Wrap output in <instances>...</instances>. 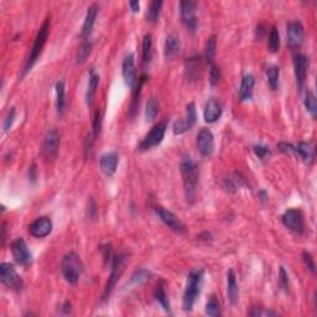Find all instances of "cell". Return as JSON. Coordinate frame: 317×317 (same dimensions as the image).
<instances>
[{
  "mask_svg": "<svg viewBox=\"0 0 317 317\" xmlns=\"http://www.w3.org/2000/svg\"><path fill=\"white\" fill-rule=\"evenodd\" d=\"M97 14H98V6H97L96 4L90 5L89 8H88L87 15H86L85 22H83L82 26V31H81V37H82L83 40H87V38L89 37L92 30H93Z\"/></svg>",
  "mask_w": 317,
  "mask_h": 317,
  "instance_id": "21",
  "label": "cell"
},
{
  "mask_svg": "<svg viewBox=\"0 0 317 317\" xmlns=\"http://www.w3.org/2000/svg\"><path fill=\"white\" fill-rule=\"evenodd\" d=\"M196 119H197L196 106H194V103L187 104L186 117H185V119H182V121L175 122V124H174V128H173L174 133H175L176 135L183 134L185 131L190 130V129L194 125V123H196Z\"/></svg>",
  "mask_w": 317,
  "mask_h": 317,
  "instance_id": "15",
  "label": "cell"
},
{
  "mask_svg": "<svg viewBox=\"0 0 317 317\" xmlns=\"http://www.w3.org/2000/svg\"><path fill=\"white\" fill-rule=\"evenodd\" d=\"M280 49V35L278 29L273 28L270 31V35H269V50L270 52L275 53V52L279 51Z\"/></svg>",
  "mask_w": 317,
  "mask_h": 317,
  "instance_id": "37",
  "label": "cell"
},
{
  "mask_svg": "<svg viewBox=\"0 0 317 317\" xmlns=\"http://www.w3.org/2000/svg\"><path fill=\"white\" fill-rule=\"evenodd\" d=\"M123 77L126 86L130 88H134L137 85V70H135L134 55L129 53L125 56L123 61Z\"/></svg>",
  "mask_w": 317,
  "mask_h": 317,
  "instance_id": "18",
  "label": "cell"
},
{
  "mask_svg": "<svg viewBox=\"0 0 317 317\" xmlns=\"http://www.w3.org/2000/svg\"><path fill=\"white\" fill-rule=\"evenodd\" d=\"M158 101H156V98L151 97V98L148 101V103H146V109H145L146 121L148 122L154 121L156 117V114H158Z\"/></svg>",
  "mask_w": 317,
  "mask_h": 317,
  "instance_id": "36",
  "label": "cell"
},
{
  "mask_svg": "<svg viewBox=\"0 0 317 317\" xmlns=\"http://www.w3.org/2000/svg\"><path fill=\"white\" fill-rule=\"evenodd\" d=\"M181 174L183 177V186H185L187 202H194V196H196L197 182H198V170L190 156L183 158L181 162Z\"/></svg>",
  "mask_w": 317,
  "mask_h": 317,
  "instance_id": "1",
  "label": "cell"
},
{
  "mask_svg": "<svg viewBox=\"0 0 317 317\" xmlns=\"http://www.w3.org/2000/svg\"><path fill=\"white\" fill-rule=\"evenodd\" d=\"M222 115V106L217 99L212 98L206 103L205 107V113H203V117H205L206 123H214L221 118Z\"/></svg>",
  "mask_w": 317,
  "mask_h": 317,
  "instance_id": "20",
  "label": "cell"
},
{
  "mask_svg": "<svg viewBox=\"0 0 317 317\" xmlns=\"http://www.w3.org/2000/svg\"><path fill=\"white\" fill-rule=\"evenodd\" d=\"M255 78L253 74H247L243 77L241 83V88H239V98L242 102L249 101L252 98L253 94V87H254Z\"/></svg>",
  "mask_w": 317,
  "mask_h": 317,
  "instance_id": "23",
  "label": "cell"
},
{
  "mask_svg": "<svg viewBox=\"0 0 317 317\" xmlns=\"http://www.w3.org/2000/svg\"><path fill=\"white\" fill-rule=\"evenodd\" d=\"M219 79H221V70L214 65H211L210 69V83L212 86L218 85Z\"/></svg>",
  "mask_w": 317,
  "mask_h": 317,
  "instance_id": "41",
  "label": "cell"
},
{
  "mask_svg": "<svg viewBox=\"0 0 317 317\" xmlns=\"http://www.w3.org/2000/svg\"><path fill=\"white\" fill-rule=\"evenodd\" d=\"M151 52H153V36L146 34L142 38V63L148 65L150 62Z\"/></svg>",
  "mask_w": 317,
  "mask_h": 317,
  "instance_id": "30",
  "label": "cell"
},
{
  "mask_svg": "<svg viewBox=\"0 0 317 317\" xmlns=\"http://www.w3.org/2000/svg\"><path fill=\"white\" fill-rule=\"evenodd\" d=\"M253 150H254L255 155L259 158H262V160H265V158H268L269 156H270V150H269V148L263 146V145H257V146L253 148Z\"/></svg>",
  "mask_w": 317,
  "mask_h": 317,
  "instance_id": "42",
  "label": "cell"
},
{
  "mask_svg": "<svg viewBox=\"0 0 317 317\" xmlns=\"http://www.w3.org/2000/svg\"><path fill=\"white\" fill-rule=\"evenodd\" d=\"M52 230V222L47 217H40L34 221L29 227V232L35 238H45Z\"/></svg>",
  "mask_w": 317,
  "mask_h": 317,
  "instance_id": "17",
  "label": "cell"
},
{
  "mask_svg": "<svg viewBox=\"0 0 317 317\" xmlns=\"http://www.w3.org/2000/svg\"><path fill=\"white\" fill-rule=\"evenodd\" d=\"M156 214L158 216V218L161 219L162 222L165 223L166 227H169L170 229L173 230V232L177 233V234H183V233L186 232V227H185V224L175 216V214L171 212V211H167L166 208L164 207H156Z\"/></svg>",
  "mask_w": 317,
  "mask_h": 317,
  "instance_id": "9",
  "label": "cell"
},
{
  "mask_svg": "<svg viewBox=\"0 0 317 317\" xmlns=\"http://www.w3.org/2000/svg\"><path fill=\"white\" fill-rule=\"evenodd\" d=\"M198 69H200V57H194L189 58L186 61V74L187 78L191 79V81H194L198 77Z\"/></svg>",
  "mask_w": 317,
  "mask_h": 317,
  "instance_id": "28",
  "label": "cell"
},
{
  "mask_svg": "<svg viewBox=\"0 0 317 317\" xmlns=\"http://www.w3.org/2000/svg\"><path fill=\"white\" fill-rule=\"evenodd\" d=\"M118 161H119V158H118V155L115 153H107L102 155L101 160H99L102 173L106 176L114 175L115 171H117Z\"/></svg>",
  "mask_w": 317,
  "mask_h": 317,
  "instance_id": "19",
  "label": "cell"
},
{
  "mask_svg": "<svg viewBox=\"0 0 317 317\" xmlns=\"http://www.w3.org/2000/svg\"><path fill=\"white\" fill-rule=\"evenodd\" d=\"M216 50H217V37L216 35H212L206 42L205 47V58L208 63L212 65L214 60V56H216Z\"/></svg>",
  "mask_w": 317,
  "mask_h": 317,
  "instance_id": "31",
  "label": "cell"
},
{
  "mask_svg": "<svg viewBox=\"0 0 317 317\" xmlns=\"http://www.w3.org/2000/svg\"><path fill=\"white\" fill-rule=\"evenodd\" d=\"M249 315L250 316H276L275 311H271V310H263L262 307H253L250 311H249Z\"/></svg>",
  "mask_w": 317,
  "mask_h": 317,
  "instance_id": "43",
  "label": "cell"
},
{
  "mask_svg": "<svg viewBox=\"0 0 317 317\" xmlns=\"http://www.w3.org/2000/svg\"><path fill=\"white\" fill-rule=\"evenodd\" d=\"M60 148V134L56 129H51L46 133L42 144V154L49 160H53L57 156Z\"/></svg>",
  "mask_w": 317,
  "mask_h": 317,
  "instance_id": "10",
  "label": "cell"
},
{
  "mask_svg": "<svg viewBox=\"0 0 317 317\" xmlns=\"http://www.w3.org/2000/svg\"><path fill=\"white\" fill-rule=\"evenodd\" d=\"M0 280L9 289L15 290V291L24 289V282H22L21 276L17 273L14 265L10 263H3L0 265Z\"/></svg>",
  "mask_w": 317,
  "mask_h": 317,
  "instance_id": "6",
  "label": "cell"
},
{
  "mask_svg": "<svg viewBox=\"0 0 317 317\" xmlns=\"http://www.w3.org/2000/svg\"><path fill=\"white\" fill-rule=\"evenodd\" d=\"M61 271L66 282L71 285H76L83 271V263L79 255L73 252L66 254L61 263Z\"/></svg>",
  "mask_w": 317,
  "mask_h": 317,
  "instance_id": "3",
  "label": "cell"
},
{
  "mask_svg": "<svg viewBox=\"0 0 317 317\" xmlns=\"http://www.w3.org/2000/svg\"><path fill=\"white\" fill-rule=\"evenodd\" d=\"M66 108V88L65 81H58L56 83V109L60 115L65 113Z\"/></svg>",
  "mask_w": 317,
  "mask_h": 317,
  "instance_id": "24",
  "label": "cell"
},
{
  "mask_svg": "<svg viewBox=\"0 0 317 317\" xmlns=\"http://www.w3.org/2000/svg\"><path fill=\"white\" fill-rule=\"evenodd\" d=\"M14 119H15V109L14 108H11V109L9 110L8 115H6L5 121H4V130L8 131L9 129L11 128V125H13V123H14Z\"/></svg>",
  "mask_w": 317,
  "mask_h": 317,
  "instance_id": "45",
  "label": "cell"
},
{
  "mask_svg": "<svg viewBox=\"0 0 317 317\" xmlns=\"http://www.w3.org/2000/svg\"><path fill=\"white\" fill-rule=\"evenodd\" d=\"M282 223L287 229L291 232L301 234L305 229V222H303L302 213L298 210H287L282 217Z\"/></svg>",
  "mask_w": 317,
  "mask_h": 317,
  "instance_id": "11",
  "label": "cell"
},
{
  "mask_svg": "<svg viewBox=\"0 0 317 317\" xmlns=\"http://www.w3.org/2000/svg\"><path fill=\"white\" fill-rule=\"evenodd\" d=\"M181 40L176 34H170L165 41V57L167 60H173L180 53Z\"/></svg>",
  "mask_w": 317,
  "mask_h": 317,
  "instance_id": "22",
  "label": "cell"
},
{
  "mask_svg": "<svg viewBox=\"0 0 317 317\" xmlns=\"http://www.w3.org/2000/svg\"><path fill=\"white\" fill-rule=\"evenodd\" d=\"M11 254L14 257L15 262L20 265L28 266L33 262V255L22 238H18L11 243Z\"/></svg>",
  "mask_w": 317,
  "mask_h": 317,
  "instance_id": "8",
  "label": "cell"
},
{
  "mask_svg": "<svg viewBox=\"0 0 317 317\" xmlns=\"http://www.w3.org/2000/svg\"><path fill=\"white\" fill-rule=\"evenodd\" d=\"M286 35H287V44L290 47L296 49L303 42L305 37V31L303 26L300 21H291L286 26Z\"/></svg>",
  "mask_w": 317,
  "mask_h": 317,
  "instance_id": "16",
  "label": "cell"
},
{
  "mask_svg": "<svg viewBox=\"0 0 317 317\" xmlns=\"http://www.w3.org/2000/svg\"><path fill=\"white\" fill-rule=\"evenodd\" d=\"M146 81V77L142 76L141 78L139 79V83L137 85L134 89V93H133V101H131L130 109H129V115L130 118H134L135 114L138 112V108H139V102H140V94H141V87L144 85V82Z\"/></svg>",
  "mask_w": 317,
  "mask_h": 317,
  "instance_id": "27",
  "label": "cell"
},
{
  "mask_svg": "<svg viewBox=\"0 0 317 317\" xmlns=\"http://www.w3.org/2000/svg\"><path fill=\"white\" fill-rule=\"evenodd\" d=\"M90 51H92V44L89 41H83V44L79 46L78 51H77L76 60L77 63H83L87 57L89 56Z\"/></svg>",
  "mask_w": 317,
  "mask_h": 317,
  "instance_id": "34",
  "label": "cell"
},
{
  "mask_svg": "<svg viewBox=\"0 0 317 317\" xmlns=\"http://www.w3.org/2000/svg\"><path fill=\"white\" fill-rule=\"evenodd\" d=\"M154 295H155L156 301H158V302L160 303V305H161L162 309H164L165 311H167V312L171 311V307H170L169 298H167V295H166V291H165V287L162 286L161 284H158V286H156L155 293H154Z\"/></svg>",
  "mask_w": 317,
  "mask_h": 317,
  "instance_id": "32",
  "label": "cell"
},
{
  "mask_svg": "<svg viewBox=\"0 0 317 317\" xmlns=\"http://www.w3.org/2000/svg\"><path fill=\"white\" fill-rule=\"evenodd\" d=\"M129 6L131 8L133 13H138L140 10V4L139 1H129Z\"/></svg>",
  "mask_w": 317,
  "mask_h": 317,
  "instance_id": "49",
  "label": "cell"
},
{
  "mask_svg": "<svg viewBox=\"0 0 317 317\" xmlns=\"http://www.w3.org/2000/svg\"><path fill=\"white\" fill-rule=\"evenodd\" d=\"M165 131H166V123H165V122H160V123H158L156 125H154L153 129L149 131L146 137L140 142V150H150V149L155 148V146L161 144L162 139H164L165 137Z\"/></svg>",
  "mask_w": 317,
  "mask_h": 317,
  "instance_id": "7",
  "label": "cell"
},
{
  "mask_svg": "<svg viewBox=\"0 0 317 317\" xmlns=\"http://www.w3.org/2000/svg\"><path fill=\"white\" fill-rule=\"evenodd\" d=\"M206 314L212 317L221 315V306H219V302L216 298L210 299V301L206 305Z\"/></svg>",
  "mask_w": 317,
  "mask_h": 317,
  "instance_id": "38",
  "label": "cell"
},
{
  "mask_svg": "<svg viewBox=\"0 0 317 317\" xmlns=\"http://www.w3.org/2000/svg\"><path fill=\"white\" fill-rule=\"evenodd\" d=\"M50 33V19H46L42 24V26L38 30L37 35H36L35 41H34L33 49L30 51V55H29L28 60L25 62L24 70H22V76L28 73L29 71H31V69L34 67V65L36 63V61L38 60L40 55H41L42 50H44L45 45H46L47 37H49Z\"/></svg>",
  "mask_w": 317,
  "mask_h": 317,
  "instance_id": "2",
  "label": "cell"
},
{
  "mask_svg": "<svg viewBox=\"0 0 317 317\" xmlns=\"http://www.w3.org/2000/svg\"><path fill=\"white\" fill-rule=\"evenodd\" d=\"M162 4L164 3H162V1H158V0L151 1L148 8V13H146V19H148L149 22L155 24V22L158 21V17H160V11H161Z\"/></svg>",
  "mask_w": 317,
  "mask_h": 317,
  "instance_id": "29",
  "label": "cell"
},
{
  "mask_svg": "<svg viewBox=\"0 0 317 317\" xmlns=\"http://www.w3.org/2000/svg\"><path fill=\"white\" fill-rule=\"evenodd\" d=\"M266 76H268V81L269 85L273 89H276L278 86H279V76H280V71L278 67H270L266 72Z\"/></svg>",
  "mask_w": 317,
  "mask_h": 317,
  "instance_id": "39",
  "label": "cell"
},
{
  "mask_svg": "<svg viewBox=\"0 0 317 317\" xmlns=\"http://www.w3.org/2000/svg\"><path fill=\"white\" fill-rule=\"evenodd\" d=\"M296 153H298L299 155L303 158V161H306V162H310L312 160V158H314V155H312L311 146H310L307 142H300V144L296 146Z\"/></svg>",
  "mask_w": 317,
  "mask_h": 317,
  "instance_id": "35",
  "label": "cell"
},
{
  "mask_svg": "<svg viewBox=\"0 0 317 317\" xmlns=\"http://www.w3.org/2000/svg\"><path fill=\"white\" fill-rule=\"evenodd\" d=\"M196 8L197 4L194 1H181L180 10H181V21L183 25L189 29L190 31L194 33L196 29L197 20H196Z\"/></svg>",
  "mask_w": 317,
  "mask_h": 317,
  "instance_id": "13",
  "label": "cell"
},
{
  "mask_svg": "<svg viewBox=\"0 0 317 317\" xmlns=\"http://www.w3.org/2000/svg\"><path fill=\"white\" fill-rule=\"evenodd\" d=\"M302 257H303V262H305V264H306L307 269H309L311 273H315V263H314V259H312L311 254L307 252H303Z\"/></svg>",
  "mask_w": 317,
  "mask_h": 317,
  "instance_id": "47",
  "label": "cell"
},
{
  "mask_svg": "<svg viewBox=\"0 0 317 317\" xmlns=\"http://www.w3.org/2000/svg\"><path fill=\"white\" fill-rule=\"evenodd\" d=\"M278 149H279L282 153L287 154V155H294V154H296V148L291 144H289V142H280V144L278 145Z\"/></svg>",
  "mask_w": 317,
  "mask_h": 317,
  "instance_id": "44",
  "label": "cell"
},
{
  "mask_svg": "<svg viewBox=\"0 0 317 317\" xmlns=\"http://www.w3.org/2000/svg\"><path fill=\"white\" fill-rule=\"evenodd\" d=\"M125 262H126V257L124 254H118L113 257V262H112V271H110L109 275V280H108L107 285L104 287L103 291V296H102V300L106 301L109 299L110 294L114 290L115 285H117L118 279H119V276L122 275L124 270V266H125Z\"/></svg>",
  "mask_w": 317,
  "mask_h": 317,
  "instance_id": "5",
  "label": "cell"
},
{
  "mask_svg": "<svg viewBox=\"0 0 317 317\" xmlns=\"http://www.w3.org/2000/svg\"><path fill=\"white\" fill-rule=\"evenodd\" d=\"M305 107H306L307 112H309L312 117H316V113H317L316 98H315L314 93L310 92V90L306 93V98H305Z\"/></svg>",
  "mask_w": 317,
  "mask_h": 317,
  "instance_id": "40",
  "label": "cell"
},
{
  "mask_svg": "<svg viewBox=\"0 0 317 317\" xmlns=\"http://www.w3.org/2000/svg\"><path fill=\"white\" fill-rule=\"evenodd\" d=\"M289 276H287L286 271L284 270V268H280V278H279V282H280V285L282 286V289H286L287 286H289V279H287Z\"/></svg>",
  "mask_w": 317,
  "mask_h": 317,
  "instance_id": "48",
  "label": "cell"
},
{
  "mask_svg": "<svg viewBox=\"0 0 317 317\" xmlns=\"http://www.w3.org/2000/svg\"><path fill=\"white\" fill-rule=\"evenodd\" d=\"M203 280V271L196 270L191 271L187 278V284L185 293H183V300H182V307L185 311H191L194 307V303L196 301L197 296L200 295L201 285H202Z\"/></svg>",
  "mask_w": 317,
  "mask_h": 317,
  "instance_id": "4",
  "label": "cell"
},
{
  "mask_svg": "<svg viewBox=\"0 0 317 317\" xmlns=\"http://www.w3.org/2000/svg\"><path fill=\"white\" fill-rule=\"evenodd\" d=\"M99 83V76L94 71L90 72L89 81H88L87 86V94H86V98H87V104L88 106H92L93 104L94 96H96V90L97 87H98Z\"/></svg>",
  "mask_w": 317,
  "mask_h": 317,
  "instance_id": "26",
  "label": "cell"
},
{
  "mask_svg": "<svg viewBox=\"0 0 317 317\" xmlns=\"http://www.w3.org/2000/svg\"><path fill=\"white\" fill-rule=\"evenodd\" d=\"M227 294H228V300L232 305H234L238 300V284L237 279H235V274L233 270H229L227 274Z\"/></svg>",
  "mask_w": 317,
  "mask_h": 317,
  "instance_id": "25",
  "label": "cell"
},
{
  "mask_svg": "<svg viewBox=\"0 0 317 317\" xmlns=\"http://www.w3.org/2000/svg\"><path fill=\"white\" fill-rule=\"evenodd\" d=\"M151 273L148 270H145V269H141V270H138L134 275L131 276L130 284L134 285V286H138V285H141L144 282H148L150 279Z\"/></svg>",
  "mask_w": 317,
  "mask_h": 317,
  "instance_id": "33",
  "label": "cell"
},
{
  "mask_svg": "<svg viewBox=\"0 0 317 317\" xmlns=\"http://www.w3.org/2000/svg\"><path fill=\"white\" fill-rule=\"evenodd\" d=\"M35 174H36V166H35V165H33V166H31V169H30V171H29V175H30L31 180H35V178H36Z\"/></svg>",
  "mask_w": 317,
  "mask_h": 317,
  "instance_id": "50",
  "label": "cell"
},
{
  "mask_svg": "<svg viewBox=\"0 0 317 317\" xmlns=\"http://www.w3.org/2000/svg\"><path fill=\"white\" fill-rule=\"evenodd\" d=\"M197 149L205 158H210L214 151V138L210 129H201L197 134Z\"/></svg>",
  "mask_w": 317,
  "mask_h": 317,
  "instance_id": "12",
  "label": "cell"
},
{
  "mask_svg": "<svg viewBox=\"0 0 317 317\" xmlns=\"http://www.w3.org/2000/svg\"><path fill=\"white\" fill-rule=\"evenodd\" d=\"M101 124H102V114L101 112H97V115L96 118H94V122H93V130H92V133H93V135L96 138L97 135L99 134V131H101Z\"/></svg>",
  "mask_w": 317,
  "mask_h": 317,
  "instance_id": "46",
  "label": "cell"
},
{
  "mask_svg": "<svg viewBox=\"0 0 317 317\" xmlns=\"http://www.w3.org/2000/svg\"><path fill=\"white\" fill-rule=\"evenodd\" d=\"M294 69H295V78L296 85H298L299 90L303 89V86L306 82L307 69H309V58L302 53H299L294 58Z\"/></svg>",
  "mask_w": 317,
  "mask_h": 317,
  "instance_id": "14",
  "label": "cell"
}]
</instances>
